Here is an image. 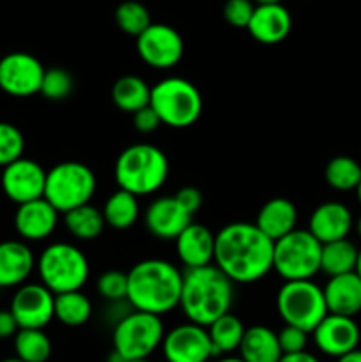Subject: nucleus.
I'll list each match as a JSON object with an SVG mask.
<instances>
[{
    "label": "nucleus",
    "instance_id": "7c9ffc66",
    "mask_svg": "<svg viewBox=\"0 0 361 362\" xmlns=\"http://www.w3.org/2000/svg\"><path fill=\"white\" fill-rule=\"evenodd\" d=\"M55 318L66 327H81L92 317V303L81 290L57 293L53 303Z\"/></svg>",
    "mask_w": 361,
    "mask_h": 362
},
{
    "label": "nucleus",
    "instance_id": "cd10ccee",
    "mask_svg": "<svg viewBox=\"0 0 361 362\" xmlns=\"http://www.w3.org/2000/svg\"><path fill=\"white\" fill-rule=\"evenodd\" d=\"M101 211L106 225L112 226L113 230H127L138 221L140 204L134 194L124 189H117L115 193L110 194Z\"/></svg>",
    "mask_w": 361,
    "mask_h": 362
},
{
    "label": "nucleus",
    "instance_id": "a19ab883",
    "mask_svg": "<svg viewBox=\"0 0 361 362\" xmlns=\"http://www.w3.org/2000/svg\"><path fill=\"white\" fill-rule=\"evenodd\" d=\"M173 197L177 198V202H179L191 216H195V212H198V209L202 207V193L193 186L180 187Z\"/></svg>",
    "mask_w": 361,
    "mask_h": 362
},
{
    "label": "nucleus",
    "instance_id": "20e7f679",
    "mask_svg": "<svg viewBox=\"0 0 361 362\" xmlns=\"http://www.w3.org/2000/svg\"><path fill=\"white\" fill-rule=\"evenodd\" d=\"M170 173L168 158L151 144H134L124 148L115 161L113 175L119 189L134 197H147L161 189Z\"/></svg>",
    "mask_w": 361,
    "mask_h": 362
},
{
    "label": "nucleus",
    "instance_id": "c756f323",
    "mask_svg": "<svg viewBox=\"0 0 361 362\" xmlns=\"http://www.w3.org/2000/svg\"><path fill=\"white\" fill-rule=\"evenodd\" d=\"M244 331L246 327L243 325L241 318L232 313L223 315L218 320L212 322L207 327V332L214 356H223V354H232L239 350Z\"/></svg>",
    "mask_w": 361,
    "mask_h": 362
},
{
    "label": "nucleus",
    "instance_id": "603ef678",
    "mask_svg": "<svg viewBox=\"0 0 361 362\" xmlns=\"http://www.w3.org/2000/svg\"><path fill=\"white\" fill-rule=\"evenodd\" d=\"M2 362H23V361H20V359H18V357H14V359H6V361H2Z\"/></svg>",
    "mask_w": 361,
    "mask_h": 362
},
{
    "label": "nucleus",
    "instance_id": "f03ea898",
    "mask_svg": "<svg viewBox=\"0 0 361 362\" xmlns=\"http://www.w3.org/2000/svg\"><path fill=\"white\" fill-rule=\"evenodd\" d=\"M127 274V304L151 315L170 313L180 303L183 272L172 262L147 258L134 264Z\"/></svg>",
    "mask_w": 361,
    "mask_h": 362
},
{
    "label": "nucleus",
    "instance_id": "bb28decb",
    "mask_svg": "<svg viewBox=\"0 0 361 362\" xmlns=\"http://www.w3.org/2000/svg\"><path fill=\"white\" fill-rule=\"evenodd\" d=\"M66 230L78 240H94L105 230L106 221L101 209L87 204L64 214Z\"/></svg>",
    "mask_w": 361,
    "mask_h": 362
},
{
    "label": "nucleus",
    "instance_id": "a18cd8bd",
    "mask_svg": "<svg viewBox=\"0 0 361 362\" xmlns=\"http://www.w3.org/2000/svg\"><path fill=\"white\" fill-rule=\"evenodd\" d=\"M106 362H130V361H126L120 354H117L115 350H112V352L108 354V357H106Z\"/></svg>",
    "mask_w": 361,
    "mask_h": 362
},
{
    "label": "nucleus",
    "instance_id": "e433bc0d",
    "mask_svg": "<svg viewBox=\"0 0 361 362\" xmlns=\"http://www.w3.org/2000/svg\"><path fill=\"white\" fill-rule=\"evenodd\" d=\"M98 292L108 303L127 300V274L120 271H106L98 278Z\"/></svg>",
    "mask_w": 361,
    "mask_h": 362
},
{
    "label": "nucleus",
    "instance_id": "393cba45",
    "mask_svg": "<svg viewBox=\"0 0 361 362\" xmlns=\"http://www.w3.org/2000/svg\"><path fill=\"white\" fill-rule=\"evenodd\" d=\"M278 334L265 325H251L244 331L239 345V359L243 362H278L282 359Z\"/></svg>",
    "mask_w": 361,
    "mask_h": 362
},
{
    "label": "nucleus",
    "instance_id": "c9c22d12",
    "mask_svg": "<svg viewBox=\"0 0 361 362\" xmlns=\"http://www.w3.org/2000/svg\"><path fill=\"white\" fill-rule=\"evenodd\" d=\"M25 138L16 126L0 122V166L6 168L11 163L23 158Z\"/></svg>",
    "mask_w": 361,
    "mask_h": 362
},
{
    "label": "nucleus",
    "instance_id": "f704fd0d",
    "mask_svg": "<svg viewBox=\"0 0 361 362\" xmlns=\"http://www.w3.org/2000/svg\"><path fill=\"white\" fill-rule=\"evenodd\" d=\"M39 92L50 101H62V99L69 98L71 92H73V76L62 67L45 69Z\"/></svg>",
    "mask_w": 361,
    "mask_h": 362
},
{
    "label": "nucleus",
    "instance_id": "b1692460",
    "mask_svg": "<svg viewBox=\"0 0 361 362\" xmlns=\"http://www.w3.org/2000/svg\"><path fill=\"white\" fill-rule=\"evenodd\" d=\"M255 225L264 235H268L273 243L282 237L289 235L296 230L297 225V209L289 198L276 197L265 202L258 211Z\"/></svg>",
    "mask_w": 361,
    "mask_h": 362
},
{
    "label": "nucleus",
    "instance_id": "37998d69",
    "mask_svg": "<svg viewBox=\"0 0 361 362\" xmlns=\"http://www.w3.org/2000/svg\"><path fill=\"white\" fill-rule=\"evenodd\" d=\"M278 362H321L314 354L310 352H299V354H289V356H282V359Z\"/></svg>",
    "mask_w": 361,
    "mask_h": 362
},
{
    "label": "nucleus",
    "instance_id": "f257e3e1",
    "mask_svg": "<svg viewBox=\"0 0 361 362\" xmlns=\"http://www.w3.org/2000/svg\"><path fill=\"white\" fill-rule=\"evenodd\" d=\"M275 243L255 223H229L216 233L212 264L234 283L250 285L273 271Z\"/></svg>",
    "mask_w": 361,
    "mask_h": 362
},
{
    "label": "nucleus",
    "instance_id": "2eb2a0df",
    "mask_svg": "<svg viewBox=\"0 0 361 362\" xmlns=\"http://www.w3.org/2000/svg\"><path fill=\"white\" fill-rule=\"evenodd\" d=\"M46 172L34 159L20 158L2 172V189L11 202L18 205L45 198Z\"/></svg>",
    "mask_w": 361,
    "mask_h": 362
},
{
    "label": "nucleus",
    "instance_id": "58836bf2",
    "mask_svg": "<svg viewBox=\"0 0 361 362\" xmlns=\"http://www.w3.org/2000/svg\"><path fill=\"white\" fill-rule=\"evenodd\" d=\"M278 334V343L280 350H282L283 356H289V354H299L306 350L308 345V332L303 329L292 327V325H285Z\"/></svg>",
    "mask_w": 361,
    "mask_h": 362
},
{
    "label": "nucleus",
    "instance_id": "423d86ee",
    "mask_svg": "<svg viewBox=\"0 0 361 362\" xmlns=\"http://www.w3.org/2000/svg\"><path fill=\"white\" fill-rule=\"evenodd\" d=\"M38 272L41 285L57 296L84 288L91 267L80 247L69 243H53L39 255Z\"/></svg>",
    "mask_w": 361,
    "mask_h": 362
},
{
    "label": "nucleus",
    "instance_id": "f8f14e48",
    "mask_svg": "<svg viewBox=\"0 0 361 362\" xmlns=\"http://www.w3.org/2000/svg\"><path fill=\"white\" fill-rule=\"evenodd\" d=\"M45 67L34 55L14 52L0 59V88L14 98H28L41 90Z\"/></svg>",
    "mask_w": 361,
    "mask_h": 362
},
{
    "label": "nucleus",
    "instance_id": "aec40b11",
    "mask_svg": "<svg viewBox=\"0 0 361 362\" xmlns=\"http://www.w3.org/2000/svg\"><path fill=\"white\" fill-rule=\"evenodd\" d=\"M353 214L340 202H326L315 207L308 221V232L321 244L347 239L353 228Z\"/></svg>",
    "mask_w": 361,
    "mask_h": 362
},
{
    "label": "nucleus",
    "instance_id": "8fccbe9b",
    "mask_svg": "<svg viewBox=\"0 0 361 362\" xmlns=\"http://www.w3.org/2000/svg\"><path fill=\"white\" fill-rule=\"evenodd\" d=\"M356 230H357V235H360V239H361V216H360V219H357V223H356Z\"/></svg>",
    "mask_w": 361,
    "mask_h": 362
},
{
    "label": "nucleus",
    "instance_id": "2f4dec72",
    "mask_svg": "<svg viewBox=\"0 0 361 362\" xmlns=\"http://www.w3.org/2000/svg\"><path fill=\"white\" fill-rule=\"evenodd\" d=\"M14 350L23 362H46L52 356V341L42 329H20L14 336Z\"/></svg>",
    "mask_w": 361,
    "mask_h": 362
},
{
    "label": "nucleus",
    "instance_id": "6ab92c4d",
    "mask_svg": "<svg viewBox=\"0 0 361 362\" xmlns=\"http://www.w3.org/2000/svg\"><path fill=\"white\" fill-rule=\"evenodd\" d=\"M57 223H59V212L45 198L18 205L14 214V228L25 240L48 239L55 232Z\"/></svg>",
    "mask_w": 361,
    "mask_h": 362
},
{
    "label": "nucleus",
    "instance_id": "79ce46f5",
    "mask_svg": "<svg viewBox=\"0 0 361 362\" xmlns=\"http://www.w3.org/2000/svg\"><path fill=\"white\" fill-rule=\"evenodd\" d=\"M18 331H20V327H18L13 313L11 311H0V339L13 338V336H16Z\"/></svg>",
    "mask_w": 361,
    "mask_h": 362
},
{
    "label": "nucleus",
    "instance_id": "5701e85b",
    "mask_svg": "<svg viewBox=\"0 0 361 362\" xmlns=\"http://www.w3.org/2000/svg\"><path fill=\"white\" fill-rule=\"evenodd\" d=\"M35 267L30 247L21 240L0 243V288L21 286Z\"/></svg>",
    "mask_w": 361,
    "mask_h": 362
},
{
    "label": "nucleus",
    "instance_id": "09e8293b",
    "mask_svg": "<svg viewBox=\"0 0 361 362\" xmlns=\"http://www.w3.org/2000/svg\"><path fill=\"white\" fill-rule=\"evenodd\" d=\"M214 362H243L239 357H223V359H218Z\"/></svg>",
    "mask_w": 361,
    "mask_h": 362
},
{
    "label": "nucleus",
    "instance_id": "49530a36",
    "mask_svg": "<svg viewBox=\"0 0 361 362\" xmlns=\"http://www.w3.org/2000/svg\"><path fill=\"white\" fill-rule=\"evenodd\" d=\"M257 6H276V4H282V0H255Z\"/></svg>",
    "mask_w": 361,
    "mask_h": 362
},
{
    "label": "nucleus",
    "instance_id": "4468645a",
    "mask_svg": "<svg viewBox=\"0 0 361 362\" xmlns=\"http://www.w3.org/2000/svg\"><path fill=\"white\" fill-rule=\"evenodd\" d=\"M161 350L166 362H207L214 357L207 329L191 322L170 329Z\"/></svg>",
    "mask_w": 361,
    "mask_h": 362
},
{
    "label": "nucleus",
    "instance_id": "4be33fe9",
    "mask_svg": "<svg viewBox=\"0 0 361 362\" xmlns=\"http://www.w3.org/2000/svg\"><path fill=\"white\" fill-rule=\"evenodd\" d=\"M322 292L328 313L354 318L361 311V279L356 272L329 278Z\"/></svg>",
    "mask_w": 361,
    "mask_h": 362
},
{
    "label": "nucleus",
    "instance_id": "412c9836",
    "mask_svg": "<svg viewBox=\"0 0 361 362\" xmlns=\"http://www.w3.org/2000/svg\"><path fill=\"white\" fill-rule=\"evenodd\" d=\"M292 28V16L282 4L276 6H255L248 32L260 45H278Z\"/></svg>",
    "mask_w": 361,
    "mask_h": 362
},
{
    "label": "nucleus",
    "instance_id": "3c124183",
    "mask_svg": "<svg viewBox=\"0 0 361 362\" xmlns=\"http://www.w3.org/2000/svg\"><path fill=\"white\" fill-rule=\"evenodd\" d=\"M356 194H357V200H360V204H361V182H360V186L356 187Z\"/></svg>",
    "mask_w": 361,
    "mask_h": 362
},
{
    "label": "nucleus",
    "instance_id": "72a5a7b5",
    "mask_svg": "<svg viewBox=\"0 0 361 362\" xmlns=\"http://www.w3.org/2000/svg\"><path fill=\"white\" fill-rule=\"evenodd\" d=\"M115 23L124 34L138 37L151 27L152 21L151 14H149L147 7L144 4L137 2V0H126V2L119 4V7H117Z\"/></svg>",
    "mask_w": 361,
    "mask_h": 362
},
{
    "label": "nucleus",
    "instance_id": "864d4df0",
    "mask_svg": "<svg viewBox=\"0 0 361 362\" xmlns=\"http://www.w3.org/2000/svg\"><path fill=\"white\" fill-rule=\"evenodd\" d=\"M130 362H152V361H149V359H138V361H130Z\"/></svg>",
    "mask_w": 361,
    "mask_h": 362
},
{
    "label": "nucleus",
    "instance_id": "7ed1b4c3",
    "mask_svg": "<svg viewBox=\"0 0 361 362\" xmlns=\"http://www.w3.org/2000/svg\"><path fill=\"white\" fill-rule=\"evenodd\" d=\"M234 283L214 264L184 269L179 308L191 324L207 329L214 320L230 313Z\"/></svg>",
    "mask_w": 361,
    "mask_h": 362
},
{
    "label": "nucleus",
    "instance_id": "de8ad7c7",
    "mask_svg": "<svg viewBox=\"0 0 361 362\" xmlns=\"http://www.w3.org/2000/svg\"><path fill=\"white\" fill-rule=\"evenodd\" d=\"M354 272H356L361 279V250L357 251V262H356V269H354Z\"/></svg>",
    "mask_w": 361,
    "mask_h": 362
},
{
    "label": "nucleus",
    "instance_id": "473e14b6",
    "mask_svg": "<svg viewBox=\"0 0 361 362\" xmlns=\"http://www.w3.org/2000/svg\"><path fill=\"white\" fill-rule=\"evenodd\" d=\"M324 179L336 191H356L361 182V165L349 156H336L326 165Z\"/></svg>",
    "mask_w": 361,
    "mask_h": 362
},
{
    "label": "nucleus",
    "instance_id": "ddd939ff",
    "mask_svg": "<svg viewBox=\"0 0 361 362\" xmlns=\"http://www.w3.org/2000/svg\"><path fill=\"white\" fill-rule=\"evenodd\" d=\"M55 296L41 283H25L11 300L9 311L20 329H45L55 318Z\"/></svg>",
    "mask_w": 361,
    "mask_h": 362
},
{
    "label": "nucleus",
    "instance_id": "9b49d317",
    "mask_svg": "<svg viewBox=\"0 0 361 362\" xmlns=\"http://www.w3.org/2000/svg\"><path fill=\"white\" fill-rule=\"evenodd\" d=\"M137 52L147 66L154 69H170L183 59L184 41L170 25L152 23L137 37Z\"/></svg>",
    "mask_w": 361,
    "mask_h": 362
},
{
    "label": "nucleus",
    "instance_id": "9d476101",
    "mask_svg": "<svg viewBox=\"0 0 361 362\" xmlns=\"http://www.w3.org/2000/svg\"><path fill=\"white\" fill-rule=\"evenodd\" d=\"M322 244L308 230H294L275 243L273 271L285 281H304L321 272Z\"/></svg>",
    "mask_w": 361,
    "mask_h": 362
},
{
    "label": "nucleus",
    "instance_id": "0eeeda50",
    "mask_svg": "<svg viewBox=\"0 0 361 362\" xmlns=\"http://www.w3.org/2000/svg\"><path fill=\"white\" fill-rule=\"evenodd\" d=\"M98 187L92 168L78 161H64L46 172L45 200L53 205L59 214L91 204Z\"/></svg>",
    "mask_w": 361,
    "mask_h": 362
},
{
    "label": "nucleus",
    "instance_id": "ea45409f",
    "mask_svg": "<svg viewBox=\"0 0 361 362\" xmlns=\"http://www.w3.org/2000/svg\"><path fill=\"white\" fill-rule=\"evenodd\" d=\"M133 126L138 133L149 134L154 133V131L161 126V120H159L158 113H156L151 106H145V108L133 113Z\"/></svg>",
    "mask_w": 361,
    "mask_h": 362
},
{
    "label": "nucleus",
    "instance_id": "c03bdc74",
    "mask_svg": "<svg viewBox=\"0 0 361 362\" xmlns=\"http://www.w3.org/2000/svg\"><path fill=\"white\" fill-rule=\"evenodd\" d=\"M336 362H361V350H354V352L336 359Z\"/></svg>",
    "mask_w": 361,
    "mask_h": 362
},
{
    "label": "nucleus",
    "instance_id": "39448f33",
    "mask_svg": "<svg viewBox=\"0 0 361 362\" xmlns=\"http://www.w3.org/2000/svg\"><path fill=\"white\" fill-rule=\"evenodd\" d=\"M149 106L158 113L161 124L173 129H184L200 119L204 101L198 88L190 80L168 76L151 87Z\"/></svg>",
    "mask_w": 361,
    "mask_h": 362
},
{
    "label": "nucleus",
    "instance_id": "1a4fd4ad",
    "mask_svg": "<svg viewBox=\"0 0 361 362\" xmlns=\"http://www.w3.org/2000/svg\"><path fill=\"white\" fill-rule=\"evenodd\" d=\"M165 325L161 317L144 311H130L113 327V350L126 361L149 359L161 346Z\"/></svg>",
    "mask_w": 361,
    "mask_h": 362
},
{
    "label": "nucleus",
    "instance_id": "f3484780",
    "mask_svg": "<svg viewBox=\"0 0 361 362\" xmlns=\"http://www.w3.org/2000/svg\"><path fill=\"white\" fill-rule=\"evenodd\" d=\"M145 228L161 240H176L190 223L193 216L173 197H159L149 204L144 216Z\"/></svg>",
    "mask_w": 361,
    "mask_h": 362
},
{
    "label": "nucleus",
    "instance_id": "c85d7f7f",
    "mask_svg": "<svg viewBox=\"0 0 361 362\" xmlns=\"http://www.w3.org/2000/svg\"><path fill=\"white\" fill-rule=\"evenodd\" d=\"M357 247L349 239L322 244L321 272L329 278L354 272L357 262Z\"/></svg>",
    "mask_w": 361,
    "mask_h": 362
},
{
    "label": "nucleus",
    "instance_id": "4c0bfd02",
    "mask_svg": "<svg viewBox=\"0 0 361 362\" xmlns=\"http://www.w3.org/2000/svg\"><path fill=\"white\" fill-rule=\"evenodd\" d=\"M255 6L251 0H227L223 6V18L236 28H248Z\"/></svg>",
    "mask_w": 361,
    "mask_h": 362
},
{
    "label": "nucleus",
    "instance_id": "a878e982",
    "mask_svg": "<svg viewBox=\"0 0 361 362\" xmlns=\"http://www.w3.org/2000/svg\"><path fill=\"white\" fill-rule=\"evenodd\" d=\"M112 101L120 112L137 113L151 103V87L137 74H124L113 83Z\"/></svg>",
    "mask_w": 361,
    "mask_h": 362
},
{
    "label": "nucleus",
    "instance_id": "6e6552de",
    "mask_svg": "<svg viewBox=\"0 0 361 362\" xmlns=\"http://www.w3.org/2000/svg\"><path fill=\"white\" fill-rule=\"evenodd\" d=\"M276 310L285 325L303 329L308 334L328 315L324 292L311 279L283 283L276 293Z\"/></svg>",
    "mask_w": 361,
    "mask_h": 362
},
{
    "label": "nucleus",
    "instance_id": "a211bd4d",
    "mask_svg": "<svg viewBox=\"0 0 361 362\" xmlns=\"http://www.w3.org/2000/svg\"><path fill=\"white\" fill-rule=\"evenodd\" d=\"M176 253L184 269H198L214 262L216 233L200 223H190L176 240Z\"/></svg>",
    "mask_w": 361,
    "mask_h": 362
},
{
    "label": "nucleus",
    "instance_id": "dca6fc26",
    "mask_svg": "<svg viewBox=\"0 0 361 362\" xmlns=\"http://www.w3.org/2000/svg\"><path fill=\"white\" fill-rule=\"evenodd\" d=\"M311 336L319 352L340 359L357 350L361 332L354 318L328 313L324 320L311 331Z\"/></svg>",
    "mask_w": 361,
    "mask_h": 362
}]
</instances>
